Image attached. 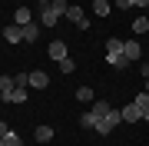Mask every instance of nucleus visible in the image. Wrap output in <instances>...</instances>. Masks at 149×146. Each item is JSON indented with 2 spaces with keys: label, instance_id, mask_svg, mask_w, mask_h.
<instances>
[{
  "label": "nucleus",
  "instance_id": "f257e3e1",
  "mask_svg": "<svg viewBox=\"0 0 149 146\" xmlns=\"http://www.w3.org/2000/svg\"><path fill=\"white\" fill-rule=\"evenodd\" d=\"M66 0H50L47 7H40V23L43 27H56L60 23V17H66Z\"/></svg>",
  "mask_w": 149,
  "mask_h": 146
},
{
  "label": "nucleus",
  "instance_id": "39448f33",
  "mask_svg": "<svg viewBox=\"0 0 149 146\" xmlns=\"http://www.w3.org/2000/svg\"><path fill=\"white\" fill-rule=\"evenodd\" d=\"M3 40H7V43H23V30L20 27H17V23H10V27H3Z\"/></svg>",
  "mask_w": 149,
  "mask_h": 146
},
{
  "label": "nucleus",
  "instance_id": "c756f323",
  "mask_svg": "<svg viewBox=\"0 0 149 146\" xmlns=\"http://www.w3.org/2000/svg\"><path fill=\"white\" fill-rule=\"evenodd\" d=\"M146 93H149V80H146Z\"/></svg>",
  "mask_w": 149,
  "mask_h": 146
},
{
  "label": "nucleus",
  "instance_id": "b1692460",
  "mask_svg": "<svg viewBox=\"0 0 149 146\" xmlns=\"http://www.w3.org/2000/svg\"><path fill=\"white\" fill-rule=\"evenodd\" d=\"M113 7H116V10H129V7H133V0H113Z\"/></svg>",
  "mask_w": 149,
  "mask_h": 146
},
{
  "label": "nucleus",
  "instance_id": "2eb2a0df",
  "mask_svg": "<svg viewBox=\"0 0 149 146\" xmlns=\"http://www.w3.org/2000/svg\"><path fill=\"white\" fill-rule=\"evenodd\" d=\"M106 53H123V40L119 37H109L106 40Z\"/></svg>",
  "mask_w": 149,
  "mask_h": 146
},
{
  "label": "nucleus",
  "instance_id": "5701e85b",
  "mask_svg": "<svg viewBox=\"0 0 149 146\" xmlns=\"http://www.w3.org/2000/svg\"><path fill=\"white\" fill-rule=\"evenodd\" d=\"M10 103H27V90H23V87H17L13 90V100Z\"/></svg>",
  "mask_w": 149,
  "mask_h": 146
},
{
  "label": "nucleus",
  "instance_id": "cd10ccee",
  "mask_svg": "<svg viewBox=\"0 0 149 146\" xmlns=\"http://www.w3.org/2000/svg\"><path fill=\"white\" fill-rule=\"evenodd\" d=\"M37 3H40V7H47V3H50V0H37Z\"/></svg>",
  "mask_w": 149,
  "mask_h": 146
},
{
  "label": "nucleus",
  "instance_id": "f03ea898",
  "mask_svg": "<svg viewBox=\"0 0 149 146\" xmlns=\"http://www.w3.org/2000/svg\"><path fill=\"white\" fill-rule=\"evenodd\" d=\"M66 20H73V27H80V30L90 27V20H86L83 7H76V3H70V7H66Z\"/></svg>",
  "mask_w": 149,
  "mask_h": 146
},
{
  "label": "nucleus",
  "instance_id": "6e6552de",
  "mask_svg": "<svg viewBox=\"0 0 149 146\" xmlns=\"http://www.w3.org/2000/svg\"><path fill=\"white\" fill-rule=\"evenodd\" d=\"M119 113H123V123H136V119H143V113H139V106H136V103H129V106H123Z\"/></svg>",
  "mask_w": 149,
  "mask_h": 146
},
{
  "label": "nucleus",
  "instance_id": "4be33fe9",
  "mask_svg": "<svg viewBox=\"0 0 149 146\" xmlns=\"http://www.w3.org/2000/svg\"><path fill=\"white\" fill-rule=\"evenodd\" d=\"M60 70H63V73H73V70H76V63H73V57H66V60H60Z\"/></svg>",
  "mask_w": 149,
  "mask_h": 146
},
{
  "label": "nucleus",
  "instance_id": "4468645a",
  "mask_svg": "<svg viewBox=\"0 0 149 146\" xmlns=\"http://www.w3.org/2000/svg\"><path fill=\"white\" fill-rule=\"evenodd\" d=\"M93 10H96V17H106L113 10V3H109V0H93Z\"/></svg>",
  "mask_w": 149,
  "mask_h": 146
},
{
  "label": "nucleus",
  "instance_id": "0eeeda50",
  "mask_svg": "<svg viewBox=\"0 0 149 146\" xmlns=\"http://www.w3.org/2000/svg\"><path fill=\"white\" fill-rule=\"evenodd\" d=\"M47 53L53 57L56 63H60V60H66V57H70V53H66V43H63V40H53V43L47 47Z\"/></svg>",
  "mask_w": 149,
  "mask_h": 146
},
{
  "label": "nucleus",
  "instance_id": "423d86ee",
  "mask_svg": "<svg viewBox=\"0 0 149 146\" xmlns=\"http://www.w3.org/2000/svg\"><path fill=\"white\" fill-rule=\"evenodd\" d=\"M30 87H33V90H47V87H50V73L33 70V73H30Z\"/></svg>",
  "mask_w": 149,
  "mask_h": 146
},
{
  "label": "nucleus",
  "instance_id": "a211bd4d",
  "mask_svg": "<svg viewBox=\"0 0 149 146\" xmlns=\"http://www.w3.org/2000/svg\"><path fill=\"white\" fill-rule=\"evenodd\" d=\"M133 30L136 33H146L149 30V17H136V20H133Z\"/></svg>",
  "mask_w": 149,
  "mask_h": 146
},
{
  "label": "nucleus",
  "instance_id": "aec40b11",
  "mask_svg": "<svg viewBox=\"0 0 149 146\" xmlns=\"http://www.w3.org/2000/svg\"><path fill=\"white\" fill-rule=\"evenodd\" d=\"M76 100L90 103V100H93V90H90V87H80V90H76Z\"/></svg>",
  "mask_w": 149,
  "mask_h": 146
},
{
  "label": "nucleus",
  "instance_id": "f8f14e48",
  "mask_svg": "<svg viewBox=\"0 0 149 146\" xmlns=\"http://www.w3.org/2000/svg\"><path fill=\"white\" fill-rule=\"evenodd\" d=\"M33 136H37V143H50V140H53V126H37Z\"/></svg>",
  "mask_w": 149,
  "mask_h": 146
},
{
  "label": "nucleus",
  "instance_id": "20e7f679",
  "mask_svg": "<svg viewBox=\"0 0 149 146\" xmlns=\"http://www.w3.org/2000/svg\"><path fill=\"white\" fill-rule=\"evenodd\" d=\"M139 53H143V47H139L136 40H126V43H123V57H126L129 63H136V60H139Z\"/></svg>",
  "mask_w": 149,
  "mask_h": 146
},
{
  "label": "nucleus",
  "instance_id": "6ab92c4d",
  "mask_svg": "<svg viewBox=\"0 0 149 146\" xmlns=\"http://www.w3.org/2000/svg\"><path fill=\"white\" fill-rule=\"evenodd\" d=\"M3 146H23V140H20V136H17V133L10 130V133L3 136Z\"/></svg>",
  "mask_w": 149,
  "mask_h": 146
},
{
  "label": "nucleus",
  "instance_id": "9b49d317",
  "mask_svg": "<svg viewBox=\"0 0 149 146\" xmlns=\"http://www.w3.org/2000/svg\"><path fill=\"white\" fill-rule=\"evenodd\" d=\"M106 63H109V66H116V70H126L129 60L123 57V53H106Z\"/></svg>",
  "mask_w": 149,
  "mask_h": 146
},
{
  "label": "nucleus",
  "instance_id": "9d476101",
  "mask_svg": "<svg viewBox=\"0 0 149 146\" xmlns=\"http://www.w3.org/2000/svg\"><path fill=\"white\" fill-rule=\"evenodd\" d=\"M13 20H17V27H27V23H33V13L27 10V7H17V13H13Z\"/></svg>",
  "mask_w": 149,
  "mask_h": 146
},
{
  "label": "nucleus",
  "instance_id": "7ed1b4c3",
  "mask_svg": "<svg viewBox=\"0 0 149 146\" xmlns=\"http://www.w3.org/2000/svg\"><path fill=\"white\" fill-rule=\"evenodd\" d=\"M13 90H17L13 76H0V100H3V103H10V100H13Z\"/></svg>",
  "mask_w": 149,
  "mask_h": 146
},
{
  "label": "nucleus",
  "instance_id": "c85d7f7f",
  "mask_svg": "<svg viewBox=\"0 0 149 146\" xmlns=\"http://www.w3.org/2000/svg\"><path fill=\"white\" fill-rule=\"evenodd\" d=\"M143 119H146V123H149V110H146V113H143Z\"/></svg>",
  "mask_w": 149,
  "mask_h": 146
},
{
  "label": "nucleus",
  "instance_id": "7c9ffc66",
  "mask_svg": "<svg viewBox=\"0 0 149 146\" xmlns=\"http://www.w3.org/2000/svg\"><path fill=\"white\" fill-rule=\"evenodd\" d=\"M0 146H3V140H0Z\"/></svg>",
  "mask_w": 149,
  "mask_h": 146
},
{
  "label": "nucleus",
  "instance_id": "1a4fd4ad",
  "mask_svg": "<svg viewBox=\"0 0 149 146\" xmlns=\"http://www.w3.org/2000/svg\"><path fill=\"white\" fill-rule=\"evenodd\" d=\"M23 30V43H37V37H40V23H27V27H20Z\"/></svg>",
  "mask_w": 149,
  "mask_h": 146
},
{
  "label": "nucleus",
  "instance_id": "f3484780",
  "mask_svg": "<svg viewBox=\"0 0 149 146\" xmlns=\"http://www.w3.org/2000/svg\"><path fill=\"white\" fill-rule=\"evenodd\" d=\"M133 103L139 106V113H146V110H149V93H139V96H133Z\"/></svg>",
  "mask_w": 149,
  "mask_h": 146
},
{
  "label": "nucleus",
  "instance_id": "dca6fc26",
  "mask_svg": "<svg viewBox=\"0 0 149 146\" xmlns=\"http://www.w3.org/2000/svg\"><path fill=\"white\" fill-rule=\"evenodd\" d=\"M109 110H113V106H109V103H106V100H96V106H93V113H96V116H100V119H103V116H106V113H109Z\"/></svg>",
  "mask_w": 149,
  "mask_h": 146
},
{
  "label": "nucleus",
  "instance_id": "bb28decb",
  "mask_svg": "<svg viewBox=\"0 0 149 146\" xmlns=\"http://www.w3.org/2000/svg\"><path fill=\"white\" fill-rule=\"evenodd\" d=\"M143 76H146V80H149V63H143Z\"/></svg>",
  "mask_w": 149,
  "mask_h": 146
},
{
  "label": "nucleus",
  "instance_id": "412c9836",
  "mask_svg": "<svg viewBox=\"0 0 149 146\" xmlns=\"http://www.w3.org/2000/svg\"><path fill=\"white\" fill-rule=\"evenodd\" d=\"M13 83H17V87H23V90H27V87H30V73H17V76H13Z\"/></svg>",
  "mask_w": 149,
  "mask_h": 146
},
{
  "label": "nucleus",
  "instance_id": "a878e982",
  "mask_svg": "<svg viewBox=\"0 0 149 146\" xmlns=\"http://www.w3.org/2000/svg\"><path fill=\"white\" fill-rule=\"evenodd\" d=\"M133 7H139V10H146V7H149V0H133Z\"/></svg>",
  "mask_w": 149,
  "mask_h": 146
},
{
  "label": "nucleus",
  "instance_id": "ddd939ff",
  "mask_svg": "<svg viewBox=\"0 0 149 146\" xmlns=\"http://www.w3.org/2000/svg\"><path fill=\"white\" fill-rule=\"evenodd\" d=\"M96 123H100V116H96L93 110H90V113H83V116H80V126H86V130H96Z\"/></svg>",
  "mask_w": 149,
  "mask_h": 146
},
{
  "label": "nucleus",
  "instance_id": "393cba45",
  "mask_svg": "<svg viewBox=\"0 0 149 146\" xmlns=\"http://www.w3.org/2000/svg\"><path fill=\"white\" fill-rule=\"evenodd\" d=\"M7 133H10V123H3V119H0V140H3Z\"/></svg>",
  "mask_w": 149,
  "mask_h": 146
}]
</instances>
